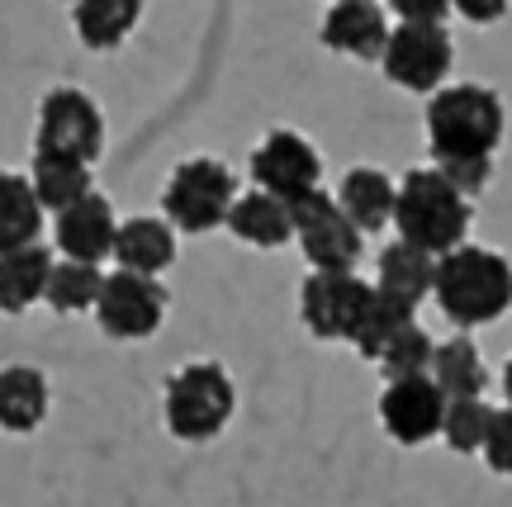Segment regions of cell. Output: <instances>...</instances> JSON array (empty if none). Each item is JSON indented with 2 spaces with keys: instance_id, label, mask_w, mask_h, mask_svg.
Returning a JSON list of instances; mask_svg holds the SVG:
<instances>
[{
  "instance_id": "obj_27",
  "label": "cell",
  "mask_w": 512,
  "mask_h": 507,
  "mask_svg": "<svg viewBox=\"0 0 512 507\" xmlns=\"http://www.w3.org/2000/svg\"><path fill=\"white\" fill-rule=\"evenodd\" d=\"M489 417L494 408L479 399H446V417H441V441L456 455H475L484 451V436H489Z\"/></svg>"
},
{
  "instance_id": "obj_6",
  "label": "cell",
  "mask_w": 512,
  "mask_h": 507,
  "mask_svg": "<svg viewBox=\"0 0 512 507\" xmlns=\"http://www.w3.org/2000/svg\"><path fill=\"white\" fill-rule=\"evenodd\" d=\"M105 152V119L100 105L81 86H53L38 105L34 157H62V162L95 166Z\"/></svg>"
},
{
  "instance_id": "obj_32",
  "label": "cell",
  "mask_w": 512,
  "mask_h": 507,
  "mask_svg": "<svg viewBox=\"0 0 512 507\" xmlns=\"http://www.w3.org/2000/svg\"><path fill=\"white\" fill-rule=\"evenodd\" d=\"M451 10L470 24H498L508 15V0H451Z\"/></svg>"
},
{
  "instance_id": "obj_21",
  "label": "cell",
  "mask_w": 512,
  "mask_h": 507,
  "mask_svg": "<svg viewBox=\"0 0 512 507\" xmlns=\"http://www.w3.org/2000/svg\"><path fill=\"white\" fill-rule=\"evenodd\" d=\"M143 19V0H72V29L81 48L114 53Z\"/></svg>"
},
{
  "instance_id": "obj_2",
  "label": "cell",
  "mask_w": 512,
  "mask_h": 507,
  "mask_svg": "<svg viewBox=\"0 0 512 507\" xmlns=\"http://www.w3.org/2000/svg\"><path fill=\"white\" fill-rule=\"evenodd\" d=\"M503 100L489 86L460 81V86H441L432 91L427 105V147L432 162H451V157H494V147L503 143Z\"/></svg>"
},
{
  "instance_id": "obj_10",
  "label": "cell",
  "mask_w": 512,
  "mask_h": 507,
  "mask_svg": "<svg viewBox=\"0 0 512 507\" xmlns=\"http://www.w3.org/2000/svg\"><path fill=\"white\" fill-rule=\"evenodd\" d=\"M375 285L356 271H313L299 290V318L318 342H351Z\"/></svg>"
},
{
  "instance_id": "obj_15",
  "label": "cell",
  "mask_w": 512,
  "mask_h": 507,
  "mask_svg": "<svg viewBox=\"0 0 512 507\" xmlns=\"http://www.w3.org/2000/svg\"><path fill=\"white\" fill-rule=\"evenodd\" d=\"M228 233L238 237V242H247V247L275 252V247L294 242V214H290V204L266 195V190H247L228 209Z\"/></svg>"
},
{
  "instance_id": "obj_31",
  "label": "cell",
  "mask_w": 512,
  "mask_h": 507,
  "mask_svg": "<svg viewBox=\"0 0 512 507\" xmlns=\"http://www.w3.org/2000/svg\"><path fill=\"white\" fill-rule=\"evenodd\" d=\"M389 10L399 19H418V24H441L451 15V0H389Z\"/></svg>"
},
{
  "instance_id": "obj_30",
  "label": "cell",
  "mask_w": 512,
  "mask_h": 507,
  "mask_svg": "<svg viewBox=\"0 0 512 507\" xmlns=\"http://www.w3.org/2000/svg\"><path fill=\"white\" fill-rule=\"evenodd\" d=\"M484 465L503 479H512V408H494L489 417V436H484Z\"/></svg>"
},
{
  "instance_id": "obj_19",
  "label": "cell",
  "mask_w": 512,
  "mask_h": 507,
  "mask_svg": "<svg viewBox=\"0 0 512 507\" xmlns=\"http://www.w3.org/2000/svg\"><path fill=\"white\" fill-rule=\"evenodd\" d=\"M432 275H437V256L418 252L413 242H389L380 252V271H375V290L394 304L418 308L432 294Z\"/></svg>"
},
{
  "instance_id": "obj_24",
  "label": "cell",
  "mask_w": 512,
  "mask_h": 507,
  "mask_svg": "<svg viewBox=\"0 0 512 507\" xmlns=\"http://www.w3.org/2000/svg\"><path fill=\"white\" fill-rule=\"evenodd\" d=\"M100 285H105V271L95 266V261H53V271H48V290H43V304L62 313V318H72V313H86L95 308L100 299Z\"/></svg>"
},
{
  "instance_id": "obj_26",
  "label": "cell",
  "mask_w": 512,
  "mask_h": 507,
  "mask_svg": "<svg viewBox=\"0 0 512 507\" xmlns=\"http://www.w3.org/2000/svg\"><path fill=\"white\" fill-rule=\"evenodd\" d=\"M413 323H418V308L394 304V299H384V294L375 290L370 294V304H366V313H361V323H356V332H351V346H356L366 361H380L384 346Z\"/></svg>"
},
{
  "instance_id": "obj_13",
  "label": "cell",
  "mask_w": 512,
  "mask_h": 507,
  "mask_svg": "<svg viewBox=\"0 0 512 507\" xmlns=\"http://www.w3.org/2000/svg\"><path fill=\"white\" fill-rule=\"evenodd\" d=\"M53 233H57V252L72 256V261H105L114 256V233H119V223H114V209L105 195H81L76 204L67 209H57L53 214Z\"/></svg>"
},
{
  "instance_id": "obj_5",
  "label": "cell",
  "mask_w": 512,
  "mask_h": 507,
  "mask_svg": "<svg viewBox=\"0 0 512 507\" xmlns=\"http://www.w3.org/2000/svg\"><path fill=\"white\" fill-rule=\"evenodd\" d=\"M238 200V176L219 157H190L171 171L162 190L166 223L181 233H214L228 223V209Z\"/></svg>"
},
{
  "instance_id": "obj_16",
  "label": "cell",
  "mask_w": 512,
  "mask_h": 507,
  "mask_svg": "<svg viewBox=\"0 0 512 507\" xmlns=\"http://www.w3.org/2000/svg\"><path fill=\"white\" fill-rule=\"evenodd\" d=\"M48 375L34 365H5L0 370V432L10 436H29L43 427L48 417Z\"/></svg>"
},
{
  "instance_id": "obj_20",
  "label": "cell",
  "mask_w": 512,
  "mask_h": 507,
  "mask_svg": "<svg viewBox=\"0 0 512 507\" xmlns=\"http://www.w3.org/2000/svg\"><path fill=\"white\" fill-rule=\"evenodd\" d=\"M48 271H53V256L43 242L15 247V252H0V313H29L48 290Z\"/></svg>"
},
{
  "instance_id": "obj_3",
  "label": "cell",
  "mask_w": 512,
  "mask_h": 507,
  "mask_svg": "<svg viewBox=\"0 0 512 507\" xmlns=\"http://www.w3.org/2000/svg\"><path fill=\"white\" fill-rule=\"evenodd\" d=\"M394 228L418 252L441 256L470 237V200L441 176L437 166H418V171H408L399 181Z\"/></svg>"
},
{
  "instance_id": "obj_18",
  "label": "cell",
  "mask_w": 512,
  "mask_h": 507,
  "mask_svg": "<svg viewBox=\"0 0 512 507\" xmlns=\"http://www.w3.org/2000/svg\"><path fill=\"white\" fill-rule=\"evenodd\" d=\"M114 261L124 271L138 275H162L171 261H176V228L162 223V218H124L119 233H114Z\"/></svg>"
},
{
  "instance_id": "obj_22",
  "label": "cell",
  "mask_w": 512,
  "mask_h": 507,
  "mask_svg": "<svg viewBox=\"0 0 512 507\" xmlns=\"http://www.w3.org/2000/svg\"><path fill=\"white\" fill-rule=\"evenodd\" d=\"M427 375L437 380V389L446 399H479L484 384H489V370H484V356L470 337H451V342L432 346V365Z\"/></svg>"
},
{
  "instance_id": "obj_9",
  "label": "cell",
  "mask_w": 512,
  "mask_h": 507,
  "mask_svg": "<svg viewBox=\"0 0 512 507\" xmlns=\"http://www.w3.org/2000/svg\"><path fill=\"white\" fill-rule=\"evenodd\" d=\"M166 318V290L157 275H138V271H119L105 275L100 299H95V323L105 337L114 342H143L152 337Z\"/></svg>"
},
{
  "instance_id": "obj_4",
  "label": "cell",
  "mask_w": 512,
  "mask_h": 507,
  "mask_svg": "<svg viewBox=\"0 0 512 507\" xmlns=\"http://www.w3.org/2000/svg\"><path fill=\"white\" fill-rule=\"evenodd\" d=\"M233 408H238V389H233V375L219 361H190L166 380V432L185 446L214 441L233 422Z\"/></svg>"
},
{
  "instance_id": "obj_8",
  "label": "cell",
  "mask_w": 512,
  "mask_h": 507,
  "mask_svg": "<svg viewBox=\"0 0 512 507\" xmlns=\"http://www.w3.org/2000/svg\"><path fill=\"white\" fill-rule=\"evenodd\" d=\"M290 214H294V242L304 247V256L313 261V271H356L366 233L342 214L337 195H328V190L318 185L304 200L290 204Z\"/></svg>"
},
{
  "instance_id": "obj_1",
  "label": "cell",
  "mask_w": 512,
  "mask_h": 507,
  "mask_svg": "<svg viewBox=\"0 0 512 507\" xmlns=\"http://www.w3.org/2000/svg\"><path fill=\"white\" fill-rule=\"evenodd\" d=\"M432 299L446 313V323L460 327V332L498 323L512 308V261L498 256L494 247L460 242V247L437 256Z\"/></svg>"
},
{
  "instance_id": "obj_23",
  "label": "cell",
  "mask_w": 512,
  "mask_h": 507,
  "mask_svg": "<svg viewBox=\"0 0 512 507\" xmlns=\"http://www.w3.org/2000/svg\"><path fill=\"white\" fill-rule=\"evenodd\" d=\"M43 204H38L29 176H15V171H0V252H15V247H29L43 233Z\"/></svg>"
},
{
  "instance_id": "obj_33",
  "label": "cell",
  "mask_w": 512,
  "mask_h": 507,
  "mask_svg": "<svg viewBox=\"0 0 512 507\" xmlns=\"http://www.w3.org/2000/svg\"><path fill=\"white\" fill-rule=\"evenodd\" d=\"M503 399H508V408H512V361L503 365Z\"/></svg>"
},
{
  "instance_id": "obj_17",
  "label": "cell",
  "mask_w": 512,
  "mask_h": 507,
  "mask_svg": "<svg viewBox=\"0 0 512 507\" xmlns=\"http://www.w3.org/2000/svg\"><path fill=\"white\" fill-rule=\"evenodd\" d=\"M394 195H399V185L380 166H351L337 185V204L361 233H380L394 223Z\"/></svg>"
},
{
  "instance_id": "obj_28",
  "label": "cell",
  "mask_w": 512,
  "mask_h": 507,
  "mask_svg": "<svg viewBox=\"0 0 512 507\" xmlns=\"http://www.w3.org/2000/svg\"><path fill=\"white\" fill-rule=\"evenodd\" d=\"M384 370V380H403V375H427V365H432V337L422 332L418 323L403 327L394 342L380 351V361H375Z\"/></svg>"
},
{
  "instance_id": "obj_29",
  "label": "cell",
  "mask_w": 512,
  "mask_h": 507,
  "mask_svg": "<svg viewBox=\"0 0 512 507\" xmlns=\"http://www.w3.org/2000/svg\"><path fill=\"white\" fill-rule=\"evenodd\" d=\"M432 166L456 185L465 200H475L479 190L489 185V176H494V157H451V162H432Z\"/></svg>"
},
{
  "instance_id": "obj_14",
  "label": "cell",
  "mask_w": 512,
  "mask_h": 507,
  "mask_svg": "<svg viewBox=\"0 0 512 507\" xmlns=\"http://www.w3.org/2000/svg\"><path fill=\"white\" fill-rule=\"evenodd\" d=\"M384 43H389V15L380 0H332L323 19V48L356 62H380Z\"/></svg>"
},
{
  "instance_id": "obj_7",
  "label": "cell",
  "mask_w": 512,
  "mask_h": 507,
  "mask_svg": "<svg viewBox=\"0 0 512 507\" xmlns=\"http://www.w3.org/2000/svg\"><path fill=\"white\" fill-rule=\"evenodd\" d=\"M456 62V43L446 34V24H418V19H399V29H389V43L380 53V72L413 95L441 91V81Z\"/></svg>"
},
{
  "instance_id": "obj_25",
  "label": "cell",
  "mask_w": 512,
  "mask_h": 507,
  "mask_svg": "<svg viewBox=\"0 0 512 507\" xmlns=\"http://www.w3.org/2000/svg\"><path fill=\"white\" fill-rule=\"evenodd\" d=\"M29 185H34L38 204H43L48 214H57V209L76 204L81 195H91V166L62 162V157H34Z\"/></svg>"
},
{
  "instance_id": "obj_12",
  "label": "cell",
  "mask_w": 512,
  "mask_h": 507,
  "mask_svg": "<svg viewBox=\"0 0 512 507\" xmlns=\"http://www.w3.org/2000/svg\"><path fill=\"white\" fill-rule=\"evenodd\" d=\"M441 417H446V394L437 389L432 375L384 380L380 427L389 441H399V446H427L432 436H441Z\"/></svg>"
},
{
  "instance_id": "obj_11",
  "label": "cell",
  "mask_w": 512,
  "mask_h": 507,
  "mask_svg": "<svg viewBox=\"0 0 512 507\" xmlns=\"http://www.w3.org/2000/svg\"><path fill=\"white\" fill-rule=\"evenodd\" d=\"M252 181H256V190L294 204L323 185V157H318V147H313L304 133L271 128V133L252 147Z\"/></svg>"
}]
</instances>
